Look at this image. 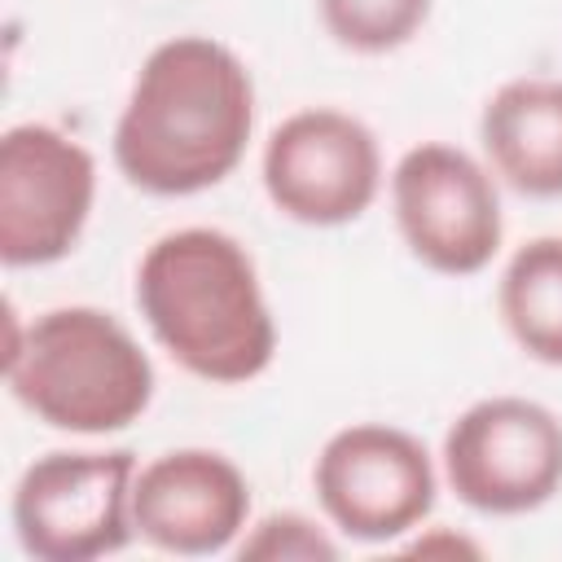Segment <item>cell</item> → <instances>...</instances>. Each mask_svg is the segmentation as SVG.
<instances>
[{
  "mask_svg": "<svg viewBox=\"0 0 562 562\" xmlns=\"http://www.w3.org/2000/svg\"><path fill=\"white\" fill-rule=\"evenodd\" d=\"M255 132V79L211 35H171L136 70L114 123L119 176L154 198L215 189L246 158Z\"/></svg>",
  "mask_w": 562,
  "mask_h": 562,
  "instance_id": "6da1fadb",
  "label": "cell"
},
{
  "mask_svg": "<svg viewBox=\"0 0 562 562\" xmlns=\"http://www.w3.org/2000/svg\"><path fill=\"white\" fill-rule=\"evenodd\" d=\"M136 307L154 342L202 382H250L277 356L255 259L224 228L162 233L136 263Z\"/></svg>",
  "mask_w": 562,
  "mask_h": 562,
  "instance_id": "7a4b0ae2",
  "label": "cell"
},
{
  "mask_svg": "<svg viewBox=\"0 0 562 562\" xmlns=\"http://www.w3.org/2000/svg\"><path fill=\"white\" fill-rule=\"evenodd\" d=\"M4 382L53 430L114 435L154 400V364L132 329L88 303L48 307L31 325L4 307Z\"/></svg>",
  "mask_w": 562,
  "mask_h": 562,
  "instance_id": "3957f363",
  "label": "cell"
},
{
  "mask_svg": "<svg viewBox=\"0 0 562 562\" xmlns=\"http://www.w3.org/2000/svg\"><path fill=\"white\" fill-rule=\"evenodd\" d=\"M136 452H44L35 457L9 501L13 536L35 562H97L119 553L132 527Z\"/></svg>",
  "mask_w": 562,
  "mask_h": 562,
  "instance_id": "277c9868",
  "label": "cell"
},
{
  "mask_svg": "<svg viewBox=\"0 0 562 562\" xmlns=\"http://www.w3.org/2000/svg\"><path fill=\"white\" fill-rule=\"evenodd\" d=\"M443 479L487 518L549 505L562 492V417L527 395L474 400L443 435Z\"/></svg>",
  "mask_w": 562,
  "mask_h": 562,
  "instance_id": "5b68a950",
  "label": "cell"
},
{
  "mask_svg": "<svg viewBox=\"0 0 562 562\" xmlns=\"http://www.w3.org/2000/svg\"><path fill=\"white\" fill-rule=\"evenodd\" d=\"M312 487L334 531L360 544H391L430 518L439 479L413 430L351 422L316 452Z\"/></svg>",
  "mask_w": 562,
  "mask_h": 562,
  "instance_id": "8992f818",
  "label": "cell"
},
{
  "mask_svg": "<svg viewBox=\"0 0 562 562\" xmlns=\"http://www.w3.org/2000/svg\"><path fill=\"white\" fill-rule=\"evenodd\" d=\"M395 228L417 263L439 277H474L501 250V193L492 171L457 145L422 140L391 167Z\"/></svg>",
  "mask_w": 562,
  "mask_h": 562,
  "instance_id": "52a82bcc",
  "label": "cell"
},
{
  "mask_svg": "<svg viewBox=\"0 0 562 562\" xmlns=\"http://www.w3.org/2000/svg\"><path fill=\"white\" fill-rule=\"evenodd\" d=\"M268 202L307 228L360 220L382 189V149L369 123L334 105L294 110L272 127L259 158Z\"/></svg>",
  "mask_w": 562,
  "mask_h": 562,
  "instance_id": "ba28073f",
  "label": "cell"
},
{
  "mask_svg": "<svg viewBox=\"0 0 562 562\" xmlns=\"http://www.w3.org/2000/svg\"><path fill=\"white\" fill-rule=\"evenodd\" d=\"M97 202V158L53 123H18L0 140V259L44 268L75 250Z\"/></svg>",
  "mask_w": 562,
  "mask_h": 562,
  "instance_id": "9c48e42d",
  "label": "cell"
},
{
  "mask_svg": "<svg viewBox=\"0 0 562 562\" xmlns=\"http://www.w3.org/2000/svg\"><path fill=\"white\" fill-rule=\"evenodd\" d=\"M250 518L241 465L215 448H171L136 470L132 527L162 553L211 558L237 544Z\"/></svg>",
  "mask_w": 562,
  "mask_h": 562,
  "instance_id": "30bf717a",
  "label": "cell"
},
{
  "mask_svg": "<svg viewBox=\"0 0 562 562\" xmlns=\"http://www.w3.org/2000/svg\"><path fill=\"white\" fill-rule=\"evenodd\" d=\"M479 140L487 167L522 198H562V79L522 75L501 83L483 114Z\"/></svg>",
  "mask_w": 562,
  "mask_h": 562,
  "instance_id": "8fae6325",
  "label": "cell"
},
{
  "mask_svg": "<svg viewBox=\"0 0 562 562\" xmlns=\"http://www.w3.org/2000/svg\"><path fill=\"white\" fill-rule=\"evenodd\" d=\"M496 307L509 338L540 364L562 369V237L522 241L496 281Z\"/></svg>",
  "mask_w": 562,
  "mask_h": 562,
  "instance_id": "7c38bea8",
  "label": "cell"
},
{
  "mask_svg": "<svg viewBox=\"0 0 562 562\" xmlns=\"http://www.w3.org/2000/svg\"><path fill=\"white\" fill-rule=\"evenodd\" d=\"M334 44L351 53H395L430 18V0H316Z\"/></svg>",
  "mask_w": 562,
  "mask_h": 562,
  "instance_id": "4fadbf2b",
  "label": "cell"
},
{
  "mask_svg": "<svg viewBox=\"0 0 562 562\" xmlns=\"http://www.w3.org/2000/svg\"><path fill=\"white\" fill-rule=\"evenodd\" d=\"M237 558L241 562H334L338 558V540L316 527L307 514H268L259 518L241 540H237Z\"/></svg>",
  "mask_w": 562,
  "mask_h": 562,
  "instance_id": "5bb4252c",
  "label": "cell"
},
{
  "mask_svg": "<svg viewBox=\"0 0 562 562\" xmlns=\"http://www.w3.org/2000/svg\"><path fill=\"white\" fill-rule=\"evenodd\" d=\"M408 549H413V553H465V558H479V553H483L474 540L452 536V531H430V536H417Z\"/></svg>",
  "mask_w": 562,
  "mask_h": 562,
  "instance_id": "9a60e30c",
  "label": "cell"
}]
</instances>
